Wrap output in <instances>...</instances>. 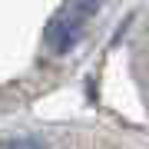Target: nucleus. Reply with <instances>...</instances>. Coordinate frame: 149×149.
<instances>
[{
	"mask_svg": "<svg viewBox=\"0 0 149 149\" xmlns=\"http://www.w3.org/2000/svg\"><path fill=\"white\" fill-rule=\"evenodd\" d=\"M83 23H86V17L66 3L63 10L50 20V27H47V47L53 50V53H66L70 47H76V43H80Z\"/></svg>",
	"mask_w": 149,
	"mask_h": 149,
	"instance_id": "f257e3e1",
	"label": "nucleus"
},
{
	"mask_svg": "<svg viewBox=\"0 0 149 149\" xmlns=\"http://www.w3.org/2000/svg\"><path fill=\"white\" fill-rule=\"evenodd\" d=\"M100 3H103V0H70V7H73V10H80L83 17H90Z\"/></svg>",
	"mask_w": 149,
	"mask_h": 149,
	"instance_id": "f03ea898",
	"label": "nucleus"
},
{
	"mask_svg": "<svg viewBox=\"0 0 149 149\" xmlns=\"http://www.w3.org/2000/svg\"><path fill=\"white\" fill-rule=\"evenodd\" d=\"M0 149H43L40 143H33V139H7Z\"/></svg>",
	"mask_w": 149,
	"mask_h": 149,
	"instance_id": "7ed1b4c3",
	"label": "nucleus"
}]
</instances>
